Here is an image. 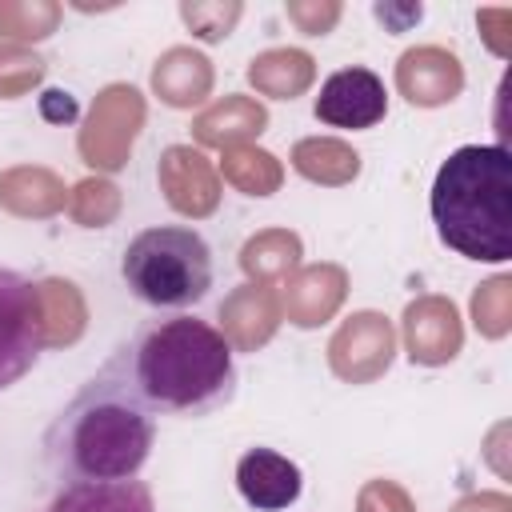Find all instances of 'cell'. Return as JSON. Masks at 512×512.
I'll list each match as a JSON object with an SVG mask.
<instances>
[{
  "mask_svg": "<svg viewBox=\"0 0 512 512\" xmlns=\"http://www.w3.org/2000/svg\"><path fill=\"white\" fill-rule=\"evenodd\" d=\"M312 80H316V60L304 48H268L248 64V84L272 100H296L312 88Z\"/></svg>",
  "mask_w": 512,
  "mask_h": 512,
  "instance_id": "19",
  "label": "cell"
},
{
  "mask_svg": "<svg viewBox=\"0 0 512 512\" xmlns=\"http://www.w3.org/2000/svg\"><path fill=\"white\" fill-rule=\"evenodd\" d=\"M344 296H348V272L340 264H308L288 276L280 308L296 328H320L336 316Z\"/></svg>",
  "mask_w": 512,
  "mask_h": 512,
  "instance_id": "13",
  "label": "cell"
},
{
  "mask_svg": "<svg viewBox=\"0 0 512 512\" xmlns=\"http://www.w3.org/2000/svg\"><path fill=\"white\" fill-rule=\"evenodd\" d=\"M152 92L168 108H192L212 92V60L196 48H168L152 68Z\"/></svg>",
  "mask_w": 512,
  "mask_h": 512,
  "instance_id": "16",
  "label": "cell"
},
{
  "mask_svg": "<svg viewBox=\"0 0 512 512\" xmlns=\"http://www.w3.org/2000/svg\"><path fill=\"white\" fill-rule=\"evenodd\" d=\"M44 80V60L24 44H0V100H16Z\"/></svg>",
  "mask_w": 512,
  "mask_h": 512,
  "instance_id": "28",
  "label": "cell"
},
{
  "mask_svg": "<svg viewBox=\"0 0 512 512\" xmlns=\"http://www.w3.org/2000/svg\"><path fill=\"white\" fill-rule=\"evenodd\" d=\"M236 488L256 512H280L300 500L304 480L288 456L272 448H248L236 464Z\"/></svg>",
  "mask_w": 512,
  "mask_h": 512,
  "instance_id": "14",
  "label": "cell"
},
{
  "mask_svg": "<svg viewBox=\"0 0 512 512\" xmlns=\"http://www.w3.org/2000/svg\"><path fill=\"white\" fill-rule=\"evenodd\" d=\"M280 296L268 284H240L220 300V336L236 352H256L264 348L276 328H280Z\"/></svg>",
  "mask_w": 512,
  "mask_h": 512,
  "instance_id": "12",
  "label": "cell"
},
{
  "mask_svg": "<svg viewBox=\"0 0 512 512\" xmlns=\"http://www.w3.org/2000/svg\"><path fill=\"white\" fill-rule=\"evenodd\" d=\"M36 296H40V336H44V348H68L84 336L88 328V304H84V292L64 280V276H48L36 284Z\"/></svg>",
  "mask_w": 512,
  "mask_h": 512,
  "instance_id": "18",
  "label": "cell"
},
{
  "mask_svg": "<svg viewBox=\"0 0 512 512\" xmlns=\"http://www.w3.org/2000/svg\"><path fill=\"white\" fill-rule=\"evenodd\" d=\"M396 328L384 312H352L328 340V368L344 384H372L392 368Z\"/></svg>",
  "mask_w": 512,
  "mask_h": 512,
  "instance_id": "7",
  "label": "cell"
},
{
  "mask_svg": "<svg viewBox=\"0 0 512 512\" xmlns=\"http://www.w3.org/2000/svg\"><path fill=\"white\" fill-rule=\"evenodd\" d=\"M304 256V244L296 232L288 228H264L256 236L244 240L240 248V268L252 284H268V280H280V276H292L296 264Z\"/></svg>",
  "mask_w": 512,
  "mask_h": 512,
  "instance_id": "22",
  "label": "cell"
},
{
  "mask_svg": "<svg viewBox=\"0 0 512 512\" xmlns=\"http://www.w3.org/2000/svg\"><path fill=\"white\" fill-rule=\"evenodd\" d=\"M48 512H156L148 484L112 480V484H64Z\"/></svg>",
  "mask_w": 512,
  "mask_h": 512,
  "instance_id": "21",
  "label": "cell"
},
{
  "mask_svg": "<svg viewBox=\"0 0 512 512\" xmlns=\"http://www.w3.org/2000/svg\"><path fill=\"white\" fill-rule=\"evenodd\" d=\"M40 116L52 120V124H68V120H76V100L68 92L52 88V92L40 96Z\"/></svg>",
  "mask_w": 512,
  "mask_h": 512,
  "instance_id": "33",
  "label": "cell"
},
{
  "mask_svg": "<svg viewBox=\"0 0 512 512\" xmlns=\"http://www.w3.org/2000/svg\"><path fill=\"white\" fill-rule=\"evenodd\" d=\"M292 168L312 184L340 188L360 176V152L336 136H308L292 144Z\"/></svg>",
  "mask_w": 512,
  "mask_h": 512,
  "instance_id": "20",
  "label": "cell"
},
{
  "mask_svg": "<svg viewBox=\"0 0 512 512\" xmlns=\"http://www.w3.org/2000/svg\"><path fill=\"white\" fill-rule=\"evenodd\" d=\"M440 240L468 256L504 264L512 256V156L504 144L456 148L432 180Z\"/></svg>",
  "mask_w": 512,
  "mask_h": 512,
  "instance_id": "3",
  "label": "cell"
},
{
  "mask_svg": "<svg viewBox=\"0 0 512 512\" xmlns=\"http://www.w3.org/2000/svg\"><path fill=\"white\" fill-rule=\"evenodd\" d=\"M452 512H512V500L504 492H472L452 504Z\"/></svg>",
  "mask_w": 512,
  "mask_h": 512,
  "instance_id": "34",
  "label": "cell"
},
{
  "mask_svg": "<svg viewBox=\"0 0 512 512\" xmlns=\"http://www.w3.org/2000/svg\"><path fill=\"white\" fill-rule=\"evenodd\" d=\"M156 440L152 412L128 396V388L100 368L48 424L44 460L64 484H112L132 480Z\"/></svg>",
  "mask_w": 512,
  "mask_h": 512,
  "instance_id": "2",
  "label": "cell"
},
{
  "mask_svg": "<svg viewBox=\"0 0 512 512\" xmlns=\"http://www.w3.org/2000/svg\"><path fill=\"white\" fill-rule=\"evenodd\" d=\"M68 204L64 180L52 168L40 164H16L8 172H0V208L24 220H44L56 216Z\"/></svg>",
  "mask_w": 512,
  "mask_h": 512,
  "instance_id": "15",
  "label": "cell"
},
{
  "mask_svg": "<svg viewBox=\"0 0 512 512\" xmlns=\"http://www.w3.org/2000/svg\"><path fill=\"white\" fill-rule=\"evenodd\" d=\"M60 24V4L52 0H0V36L44 40Z\"/></svg>",
  "mask_w": 512,
  "mask_h": 512,
  "instance_id": "25",
  "label": "cell"
},
{
  "mask_svg": "<svg viewBox=\"0 0 512 512\" xmlns=\"http://www.w3.org/2000/svg\"><path fill=\"white\" fill-rule=\"evenodd\" d=\"M124 208V196L112 180L104 176H88L68 192V212L80 228H108Z\"/></svg>",
  "mask_w": 512,
  "mask_h": 512,
  "instance_id": "24",
  "label": "cell"
},
{
  "mask_svg": "<svg viewBox=\"0 0 512 512\" xmlns=\"http://www.w3.org/2000/svg\"><path fill=\"white\" fill-rule=\"evenodd\" d=\"M124 284L152 308H188L212 288V252L192 228H144L120 260Z\"/></svg>",
  "mask_w": 512,
  "mask_h": 512,
  "instance_id": "4",
  "label": "cell"
},
{
  "mask_svg": "<svg viewBox=\"0 0 512 512\" xmlns=\"http://www.w3.org/2000/svg\"><path fill=\"white\" fill-rule=\"evenodd\" d=\"M476 24H480L484 44H488L496 56H508V24H512V12H508V8H480V12H476Z\"/></svg>",
  "mask_w": 512,
  "mask_h": 512,
  "instance_id": "31",
  "label": "cell"
},
{
  "mask_svg": "<svg viewBox=\"0 0 512 512\" xmlns=\"http://www.w3.org/2000/svg\"><path fill=\"white\" fill-rule=\"evenodd\" d=\"M128 396L164 416H208L236 396V360L220 328L196 316L140 324L104 364Z\"/></svg>",
  "mask_w": 512,
  "mask_h": 512,
  "instance_id": "1",
  "label": "cell"
},
{
  "mask_svg": "<svg viewBox=\"0 0 512 512\" xmlns=\"http://www.w3.org/2000/svg\"><path fill=\"white\" fill-rule=\"evenodd\" d=\"M372 12H376V20H380V24H388L392 32H404L408 24H416V20L424 16V8H420V4H376Z\"/></svg>",
  "mask_w": 512,
  "mask_h": 512,
  "instance_id": "32",
  "label": "cell"
},
{
  "mask_svg": "<svg viewBox=\"0 0 512 512\" xmlns=\"http://www.w3.org/2000/svg\"><path fill=\"white\" fill-rule=\"evenodd\" d=\"M340 4L336 0H292L288 4V20L304 32V36H324V32H332L336 28V20H340Z\"/></svg>",
  "mask_w": 512,
  "mask_h": 512,
  "instance_id": "30",
  "label": "cell"
},
{
  "mask_svg": "<svg viewBox=\"0 0 512 512\" xmlns=\"http://www.w3.org/2000/svg\"><path fill=\"white\" fill-rule=\"evenodd\" d=\"M472 324L484 340H500L512 328V276H492L472 292Z\"/></svg>",
  "mask_w": 512,
  "mask_h": 512,
  "instance_id": "26",
  "label": "cell"
},
{
  "mask_svg": "<svg viewBox=\"0 0 512 512\" xmlns=\"http://www.w3.org/2000/svg\"><path fill=\"white\" fill-rule=\"evenodd\" d=\"M384 116H388V92L372 68H340L320 84L316 120L356 132L380 124Z\"/></svg>",
  "mask_w": 512,
  "mask_h": 512,
  "instance_id": "8",
  "label": "cell"
},
{
  "mask_svg": "<svg viewBox=\"0 0 512 512\" xmlns=\"http://www.w3.org/2000/svg\"><path fill=\"white\" fill-rule=\"evenodd\" d=\"M396 88L416 108H440V104H448V100L460 96L464 68H460V60L448 48L420 44V48H408L396 60Z\"/></svg>",
  "mask_w": 512,
  "mask_h": 512,
  "instance_id": "11",
  "label": "cell"
},
{
  "mask_svg": "<svg viewBox=\"0 0 512 512\" xmlns=\"http://www.w3.org/2000/svg\"><path fill=\"white\" fill-rule=\"evenodd\" d=\"M240 4L236 0H184L180 4V20L192 28V36H200L204 44H220L232 28H236V20H240Z\"/></svg>",
  "mask_w": 512,
  "mask_h": 512,
  "instance_id": "27",
  "label": "cell"
},
{
  "mask_svg": "<svg viewBox=\"0 0 512 512\" xmlns=\"http://www.w3.org/2000/svg\"><path fill=\"white\" fill-rule=\"evenodd\" d=\"M40 348L44 336L36 284L12 268H0V392L36 364Z\"/></svg>",
  "mask_w": 512,
  "mask_h": 512,
  "instance_id": "6",
  "label": "cell"
},
{
  "mask_svg": "<svg viewBox=\"0 0 512 512\" xmlns=\"http://www.w3.org/2000/svg\"><path fill=\"white\" fill-rule=\"evenodd\" d=\"M356 512H416V504L396 480H368L356 492Z\"/></svg>",
  "mask_w": 512,
  "mask_h": 512,
  "instance_id": "29",
  "label": "cell"
},
{
  "mask_svg": "<svg viewBox=\"0 0 512 512\" xmlns=\"http://www.w3.org/2000/svg\"><path fill=\"white\" fill-rule=\"evenodd\" d=\"M220 172H224V180H228L232 188H240L244 196H272V192L284 184L280 160H276L268 148H256V144H232V148H224Z\"/></svg>",
  "mask_w": 512,
  "mask_h": 512,
  "instance_id": "23",
  "label": "cell"
},
{
  "mask_svg": "<svg viewBox=\"0 0 512 512\" xmlns=\"http://www.w3.org/2000/svg\"><path fill=\"white\" fill-rule=\"evenodd\" d=\"M264 128H268L264 104H256L252 96H236V92L216 100L192 120V136L204 148H232V144H244L248 136H260Z\"/></svg>",
  "mask_w": 512,
  "mask_h": 512,
  "instance_id": "17",
  "label": "cell"
},
{
  "mask_svg": "<svg viewBox=\"0 0 512 512\" xmlns=\"http://www.w3.org/2000/svg\"><path fill=\"white\" fill-rule=\"evenodd\" d=\"M460 344H464V324L448 296H416L404 308V348L412 364L440 368L456 360Z\"/></svg>",
  "mask_w": 512,
  "mask_h": 512,
  "instance_id": "10",
  "label": "cell"
},
{
  "mask_svg": "<svg viewBox=\"0 0 512 512\" xmlns=\"http://www.w3.org/2000/svg\"><path fill=\"white\" fill-rule=\"evenodd\" d=\"M160 192L164 200L192 220H204L220 208V176L208 164V156L192 144H168L160 152V168H156Z\"/></svg>",
  "mask_w": 512,
  "mask_h": 512,
  "instance_id": "9",
  "label": "cell"
},
{
  "mask_svg": "<svg viewBox=\"0 0 512 512\" xmlns=\"http://www.w3.org/2000/svg\"><path fill=\"white\" fill-rule=\"evenodd\" d=\"M144 112V96L132 84H108L104 92H96L76 140L80 160L96 172H120L144 128Z\"/></svg>",
  "mask_w": 512,
  "mask_h": 512,
  "instance_id": "5",
  "label": "cell"
}]
</instances>
